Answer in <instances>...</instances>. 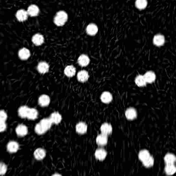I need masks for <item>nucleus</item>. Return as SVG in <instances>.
<instances>
[{
	"label": "nucleus",
	"mask_w": 176,
	"mask_h": 176,
	"mask_svg": "<svg viewBox=\"0 0 176 176\" xmlns=\"http://www.w3.org/2000/svg\"><path fill=\"white\" fill-rule=\"evenodd\" d=\"M49 118L53 124H58L62 120V116L58 112H54L51 114Z\"/></svg>",
	"instance_id": "obj_16"
},
{
	"label": "nucleus",
	"mask_w": 176,
	"mask_h": 176,
	"mask_svg": "<svg viewBox=\"0 0 176 176\" xmlns=\"http://www.w3.org/2000/svg\"><path fill=\"white\" fill-rule=\"evenodd\" d=\"M154 158L152 156H151L146 161L142 162L143 165L146 167L150 168L154 165Z\"/></svg>",
	"instance_id": "obj_32"
},
{
	"label": "nucleus",
	"mask_w": 176,
	"mask_h": 176,
	"mask_svg": "<svg viewBox=\"0 0 176 176\" xmlns=\"http://www.w3.org/2000/svg\"><path fill=\"white\" fill-rule=\"evenodd\" d=\"M151 156L149 152L146 149L141 150L138 154V157L142 163L148 159Z\"/></svg>",
	"instance_id": "obj_25"
},
{
	"label": "nucleus",
	"mask_w": 176,
	"mask_h": 176,
	"mask_svg": "<svg viewBox=\"0 0 176 176\" xmlns=\"http://www.w3.org/2000/svg\"><path fill=\"white\" fill-rule=\"evenodd\" d=\"M147 5V1L145 0H138L136 1V7L140 9H145Z\"/></svg>",
	"instance_id": "obj_31"
},
{
	"label": "nucleus",
	"mask_w": 176,
	"mask_h": 176,
	"mask_svg": "<svg viewBox=\"0 0 176 176\" xmlns=\"http://www.w3.org/2000/svg\"><path fill=\"white\" fill-rule=\"evenodd\" d=\"M39 10V7L35 5H31L27 9V13L31 16H36L38 15Z\"/></svg>",
	"instance_id": "obj_19"
},
{
	"label": "nucleus",
	"mask_w": 176,
	"mask_h": 176,
	"mask_svg": "<svg viewBox=\"0 0 176 176\" xmlns=\"http://www.w3.org/2000/svg\"><path fill=\"white\" fill-rule=\"evenodd\" d=\"M46 152L42 148H39L35 150L34 152V156L37 160H42L45 157Z\"/></svg>",
	"instance_id": "obj_20"
},
{
	"label": "nucleus",
	"mask_w": 176,
	"mask_h": 176,
	"mask_svg": "<svg viewBox=\"0 0 176 176\" xmlns=\"http://www.w3.org/2000/svg\"><path fill=\"white\" fill-rule=\"evenodd\" d=\"M52 176H62L60 174H55L54 175H53Z\"/></svg>",
	"instance_id": "obj_37"
},
{
	"label": "nucleus",
	"mask_w": 176,
	"mask_h": 176,
	"mask_svg": "<svg viewBox=\"0 0 176 176\" xmlns=\"http://www.w3.org/2000/svg\"><path fill=\"white\" fill-rule=\"evenodd\" d=\"M38 112L34 108H29L27 118L30 120H34L38 117Z\"/></svg>",
	"instance_id": "obj_29"
},
{
	"label": "nucleus",
	"mask_w": 176,
	"mask_h": 176,
	"mask_svg": "<svg viewBox=\"0 0 176 176\" xmlns=\"http://www.w3.org/2000/svg\"><path fill=\"white\" fill-rule=\"evenodd\" d=\"M166 165H175L176 162V157L173 154L168 153L164 157Z\"/></svg>",
	"instance_id": "obj_13"
},
{
	"label": "nucleus",
	"mask_w": 176,
	"mask_h": 176,
	"mask_svg": "<svg viewBox=\"0 0 176 176\" xmlns=\"http://www.w3.org/2000/svg\"><path fill=\"white\" fill-rule=\"evenodd\" d=\"M35 130L36 132L39 134H42L47 132L44 128H43L41 124L39 123V122L36 125Z\"/></svg>",
	"instance_id": "obj_33"
},
{
	"label": "nucleus",
	"mask_w": 176,
	"mask_h": 176,
	"mask_svg": "<svg viewBox=\"0 0 176 176\" xmlns=\"http://www.w3.org/2000/svg\"><path fill=\"white\" fill-rule=\"evenodd\" d=\"M68 19V15L64 11H61L56 13L54 19L55 24L61 26L65 24Z\"/></svg>",
	"instance_id": "obj_1"
},
{
	"label": "nucleus",
	"mask_w": 176,
	"mask_h": 176,
	"mask_svg": "<svg viewBox=\"0 0 176 176\" xmlns=\"http://www.w3.org/2000/svg\"><path fill=\"white\" fill-rule=\"evenodd\" d=\"M125 116L128 120H134L137 117V111L133 108H128L125 112Z\"/></svg>",
	"instance_id": "obj_2"
},
{
	"label": "nucleus",
	"mask_w": 176,
	"mask_h": 176,
	"mask_svg": "<svg viewBox=\"0 0 176 176\" xmlns=\"http://www.w3.org/2000/svg\"><path fill=\"white\" fill-rule=\"evenodd\" d=\"M65 75L69 77L74 76L76 73V69L72 65L67 66L64 70Z\"/></svg>",
	"instance_id": "obj_26"
},
{
	"label": "nucleus",
	"mask_w": 176,
	"mask_h": 176,
	"mask_svg": "<svg viewBox=\"0 0 176 176\" xmlns=\"http://www.w3.org/2000/svg\"><path fill=\"white\" fill-rule=\"evenodd\" d=\"M19 55L20 58L22 60L28 59L30 56V53L28 49L23 48L19 51Z\"/></svg>",
	"instance_id": "obj_21"
},
{
	"label": "nucleus",
	"mask_w": 176,
	"mask_h": 176,
	"mask_svg": "<svg viewBox=\"0 0 176 176\" xmlns=\"http://www.w3.org/2000/svg\"><path fill=\"white\" fill-rule=\"evenodd\" d=\"M37 70L42 74H45L48 72L49 66L48 64L45 62H39L37 66Z\"/></svg>",
	"instance_id": "obj_12"
},
{
	"label": "nucleus",
	"mask_w": 176,
	"mask_h": 176,
	"mask_svg": "<svg viewBox=\"0 0 176 176\" xmlns=\"http://www.w3.org/2000/svg\"><path fill=\"white\" fill-rule=\"evenodd\" d=\"M16 132L18 135L23 137L26 135L28 133V129L25 126L21 124L17 126L16 128Z\"/></svg>",
	"instance_id": "obj_10"
},
{
	"label": "nucleus",
	"mask_w": 176,
	"mask_h": 176,
	"mask_svg": "<svg viewBox=\"0 0 176 176\" xmlns=\"http://www.w3.org/2000/svg\"><path fill=\"white\" fill-rule=\"evenodd\" d=\"M32 40L35 45H40L44 42V38L42 35L37 33L33 36Z\"/></svg>",
	"instance_id": "obj_22"
},
{
	"label": "nucleus",
	"mask_w": 176,
	"mask_h": 176,
	"mask_svg": "<svg viewBox=\"0 0 176 176\" xmlns=\"http://www.w3.org/2000/svg\"><path fill=\"white\" fill-rule=\"evenodd\" d=\"M107 155V153L106 151L103 148H100L97 149L95 153L96 159L100 161H103L105 159Z\"/></svg>",
	"instance_id": "obj_5"
},
{
	"label": "nucleus",
	"mask_w": 176,
	"mask_h": 176,
	"mask_svg": "<svg viewBox=\"0 0 176 176\" xmlns=\"http://www.w3.org/2000/svg\"><path fill=\"white\" fill-rule=\"evenodd\" d=\"M88 130L87 124L83 122H80L76 124V130L77 133L80 134L86 133Z\"/></svg>",
	"instance_id": "obj_9"
},
{
	"label": "nucleus",
	"mask_w": 176,
	"mask_h": 176,
	"mask_svg": "<svg viewBox=\"0 0 176 176\" xmlns=\"http://www.w3.org/2000/svg\"><path fill=\"white\" fill-rule=\"evenodd\" d=\"M7 118L6 113L3 110H0V121L5 122Z\"/></svg>",
	"instance_id": "obj_35"
},
{
	"label": "nucleus",
	"mask_w": 176,
	"mask_h": 176,
	"mask_svg": "<svg viewBox=\"0 0 176 176\" xmlns=\"http://www.w3.org/2000/svg\"><path fill=\"white\" fill-rule=\"evenodd\" d=\"M102 134L108 136L112 133V127L111 124L105 123L102 124L100 127Z\"/></svg>",
	"instance_id": "obj_3"
},
{
	"label": "nucleus",
	"mask_w": 176,
	"mask_h": 176,
	"mask_svg": "<svg viewBox=\"0 0 176 176\" xmlns=\"http://www.w3.org/2000/svg\"><path fill=\"white\" fill-rule=\"evenodd\" d=\"M7 151L10 153H16L19 149V145L16 142L10 141L7 144Z\"/></svg>",
	"instance_id": "obj_4"
},
{
	"label": "nucleus",
	"mask_w": 176,
	"mask_h": 176,
	"mask_svg": "<svg viewBox=\"0 0 176 176\" xmlns=\"http://www.w3.org/2000/svg\"><path fill=\"white\" fill-rule=\"evenodd\" d=\"M96 141L98 146H104L106 145L108 142V136L100 134L97 136Z\"/></svg>",
	"instance_id": "obj_6"
},
{
	"label": "nucleus",
	"mask_w": 176,
	"mask_h": 176,
	"mask_svg": "<svg viewBox=\"0 0 176 176\" xmlns=\"http://www.w3.org/2000/svg\"><path fill=\"white\" fill-rule=\"evenodd\" d=\"M146 82L148 83H152L155 82L156 79V75L152 71H148L144 75Z\"/></svg>",
	"instance_id": "obj_11"
},
{
	"label": "nucleus",
	"mask_w": 176,
	"mask_h": 176,
	"mask_svg": "<svg viewBox=\"0 0 176 176\" xmlns=\"http://www.w3.org/2000/svg\"><path fill=\"white\" fill-rule=\"evenodd\" d=\"M90 60L88 57L85 55H82L78 59L79 64L82 67H85L89 64Z\"/></svg>",
	"instance_id": "obj_18"
},
{
	"label": "nucleus",
	"mask_w": 176,
	"mask_h": 176,
	"mask_svg": "<svg viewBox=\"0 0 176 176\" xmlns=\"http://www.w3.org/2000/svg\"><path fill=\"white\" fill-rule=\"evenodd\" d=\"M7 171V166L3 163H0V175H4Z\"/></svg>",
	"instance_id": "obj_34"
},
{
	"label": "nucleus",
	"mask_w": 176,
	"mask_h": 176,
	"mask_svg": "<svg viewBox=\"0 0 176 176\" xmlns=\"http://www.w3.org/2000/svg\"><path fill=\"white\" fill-rule=\"evenodd\" d=\"M98 28L97 26L94 24L89 25L86 28L87 33L90 35H95L98 32Z\"/></svg>",
	"instance_id": "obj_24"
},
{
	"label": "nucleus",
	"mask_w": 176,
	"mask_h": 176,
	"mask_svg": "<svg viewBox=\"0 0 176 176\" xmlns=\"http://www.w3.org/2000/svg\"><path fill=\"white\" fill-rule=\"evenodd\" d=\"M6 127V124L5 122L0 121V132L4 131Z\"/></svg>",
	"instance_id": "obj_36"
},
{
	"label": "nucleus",
	"mask_w": 176,
	"mask_h": 176,
	"mask_svg": "<svg viewBox=\"0 0 176 176\" xmlns=\"http://www.w3.org/2000/svg\"><path fill=\"white\" fill-rule=\"evenodd\" d=\"M153 42L154 45L157 46H161L163 45L165 42V37L163 35L158 34L154 37Z\"/></svg>",
	"instance_id": "obj_15"
},
{
	"label": "nucleus",
	"mask_w": 176,
	"mask_h": 176,
	"mask_svg": "<svg viewBox=\"0 0 176 176\" xmlns=\"http://www.w3.org/2000/svg\"><path fill=\"white\" fill-rule=\"evenodd\" d=\"M89 75L87 71L82 70L78 72L77 74V78L78 80L81 82H85L88 80Z\"/></svg>",
	"instance_id": "obj_14"
},
{
	"label": "nucleus",
	"mask_w": 176,
	"mask_h": 176,
	"mask_svg": "<svg viewBox=\"0 0 176 176\" xmlns=\"http://www.w3.org/2000/svg\"><path fill=\"white\" fill-rule=\"evenodd\" d=\"M17 18L19 21H25L27 18L28 14L27 11L24 10H19L17 12L16 15Z\"/></svg>",
	"instance_id": "obj_23"
},
{
	"label": "nucleus",
	"mask_w": 176,
	"mask_h": 176,
	"mask_svg": "<svg viewBox=\"0 0 176 176\" xmlns=\"http://www.w3.org/2000/svg\"><path fill=\"white\" fill-rule=\"evenodd\" d=\"M29 108L27 106H24L21 107L19 110V116L22 118H27Z\"/></svg>",
	"instance_id": "obj_30"
},
{
	"label": "nucleus",
	"mask_w": 176,
	"mask_h": 176,
	"mask_svg": "<svg viewBox=\"0 0 176 176\" xmlns=\"http://www.w3.org/2000/svg\"><path fill=\"white\" fill-rule=\"evenodd\" d=\"M100 100L104 103L108 104L112 102L113 97L110 92L105 91L103 92L101 95Z\"/></svg>",
	"instance_id": "obj_7"
},
{
	"label": "nucleus",
	"mask_w": 176,
	"mask_h": 176,
	"mask_svg": "<svg viewBox=\"0 0 176 176\" xmlns=\"http://www.w3.org/2000/svg\"><path fill=\"white\" fill-rule=\"evenodd\" d=\"M165 171L168 175L171 176L174 175L176 171L175 165H166L165 168Z\"/></svg>",
	"instance_id": "obj_27"
},
{
	"label": "nucleus",
	"mask_w": 176,
	"mask_h": 176,
	"mask_svg": "<svg viewBox=\"0 0 176 176\" xmlns=\"http://www.w3.org/2000/svg\"><path fill=\"white\" fill-rule=\"evenodd\" d=\"M50 101V97L46 94L42 95L39 99V105L42 107L48 106Z\"/></svg>",
	"instance_id": "obj_8"
},
{
	"label": "nucleus",
	"mask_w": 176,
	"mask_h": 176,
	"mask_svg": "<svg viewBox=\"0 0 176 176\" xmlns=\"http://www.w3.org/2000/svg\"><path fill=\"white\" fill-rule=\"evenodd\" d=\"M135 82L136 84L140 87L145 86L147 84L144 76L141 75H138L136 77Z\"/></svg>",
	"instance_id": "obj_28"
},
{
	"label": "nucleus",
	"mask_w": 176,
	"mask_h": 176,
	"mask_svg": "<svg viewBox=\"0 0 176 176\" xmlns=\"http://www.w3.org/2000/svg\"><path fill=\"white\" fill-rule=\"evenodd\" d=\"M39 123L46 131L50 129L53 124L52 122H51L49 118L43 119L39 122Z\"/></svg>",
	"instance_id": "obj_17"
}]
</instances>
